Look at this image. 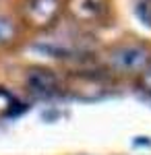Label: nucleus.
Masks as SVG:
<instances>
[{"label": "nucleus", "mask_w": 151, "mask_h": 155, "mask_svg": "<svg viewBox=\"0 0 151 155\" xmlns=\"http://www.w3.org/2000/svg\"><path fill=\"white\" fill-rule=\"evenodd\" d=\"M62 0H27L23 6L25 23L33 29H48L58 21Z\"/></svg>", "instance_id": "2"}, {"label": "nucleus", "mask_w": 151, "mask_h": 155, "mask_svg": "<svg viewBox=\"0 0 151 155\" xmlns=\"http://www.w3.org/2000/svg\"><path fill=\"white\" fill-rule=\"evenodd\" d=\"M137 85H139V89L145 93V95L151 97V66L145 68V71L137 77Z\"/></svg>", "instance_id": "7"}, {"label": "nucleus", "mask_w": 151, "mask_h": 155, "mask_svg": "<svg viewBox=\"0 0 151 155\" xmlns=\"http://www.w3.org/2000/svg\"><path fill=\"white\" fill-rule=\"evenodd\" d=\"M135 12L145 25H151V0H137L135 2Z\"/></svg>", "instance_id": "6"}, {"label": "nucleus", "mask_w": 151, "mask_h": 155, "mask_svg": "<svg viewBox=\"0 0 151 155\" xmlns=\"http://www.w3.org/2000/svg\"><path fill=\"white\" fill-rule=\"evenodd\" d=\"M104 64L116 74H137L151 66V50L141 41H122L106 50Z\"/></svg>", "instance_id": "1"}, {"label": "nucleus", "mask_w": 151, "mask_h": 155, "mask_svg": "<svg viewBox=\"0 0 151 155\" xmlns=\"http://www.w3.org/2000/svg\"><path fill=\"white\" fill-rule=\"evenodd\" d=\"M19 37V27L8 15H0V48H8Z\"/></svg>", "instance_id": "5"}, {"label": "nucleus", "mask_w": 151, "mask_h": 155, "mask_svg": "<svg viewBox=\"0 0 151 155\" xmlns=\"http://www.w3.org/2000/svg\"><path fill=\"white\" fill-rule=\"evenodd\" d=\"M66 11L79 23H99L110 11V0H69Z\"/></svg>", "instance_id": "4"}, {"label": "nucleus", "mask_w": 151, "mask_h": 155, "mask_svg": "<svg viewBox=\"0 0 151 155\" xmlns=\"http://www.w3.org/2000/svg\"><path fill=\"white\" fill-rule=\"evenodd\" d=\"M62 77L52 68L46 66H33L25 74V89L35 97H52L62 91Z\"/></svg>", "instance_id": "3"}]
</instances>
